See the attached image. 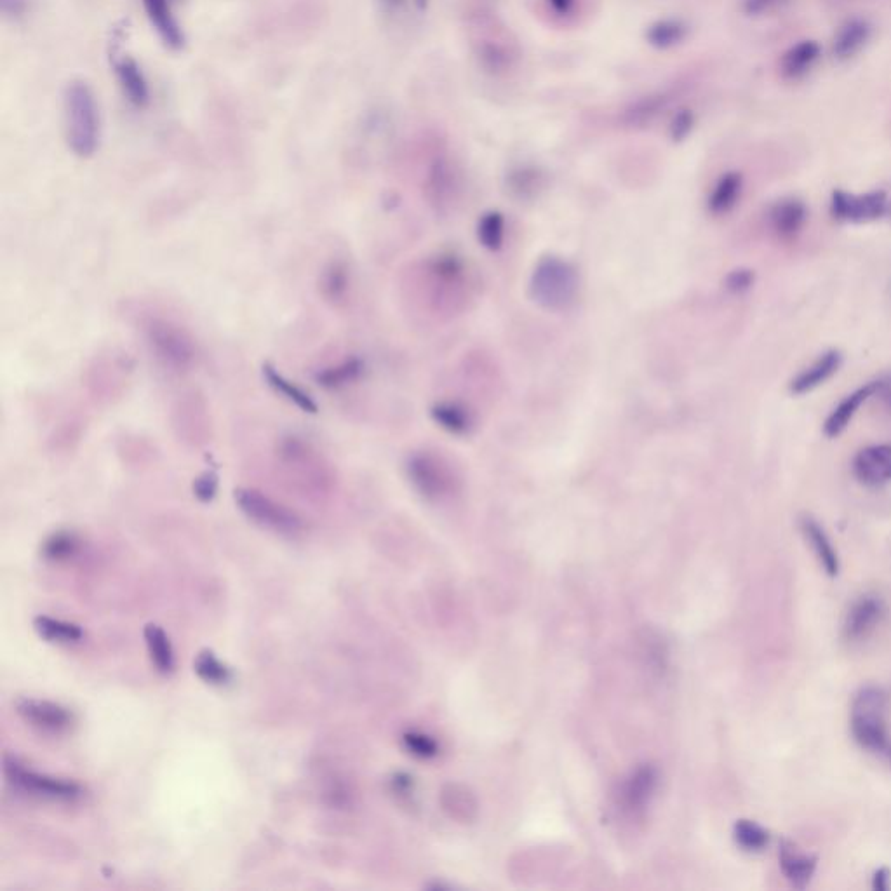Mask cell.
I'll return each mask as SVG.
<instances>
[{
	"label": "cell",
	"mask_w": 891,
	"mask_h": 891,
	"mask_svg": "<svg viewBox=\"0 0 891 891\" xmlns=\"http://www.w3.org/2000/svg\"><path fill=\"white\" fill-rule=\"evenodd\" d=\"M114 67L119 84L124 94L128 96V100L136 107H145L150 100V91L140 65L131 58H121L115 60Z\"/></svg>",
	"instance_id": "20"
},
{
	"label": "cell",
	"mask_w": 891,
	"mask_h": 891,
	"mask_svg": "<svg viewBox=\"0 0 891 891\" xmlns=\"http://www.w3.org/2000/svg\"><path fill=\"white\" fill-rule=\"evenodd\" d=\"M143 634H145V643H147L152 664L162 674L173 672V669H175V651H173L168 634L157 624H148Z\"/></svg>",
	"instance_id": "26"
},
{
	"label": "cell",
	"mask_w": 891,
	"mask_h": 891,
	"mask_svg": "<svg viewBox=\"0 0 891 891\" xmlns=\"http://www.w3.org/2000/svg\"><path fill=\"white\" fill-rule=\"evenodd\" d=\"M4 775L7 784L14 791L23 792L32 798L46 799V801H60V803H72L82 796L81 785L65 778L49 777L37 771L27 770L16 759L4 758Z\"/></svg>",
	"instance_id": "7"
},
{
	"label": "cell",
	"mask_w": 891,
	"mask_h": 891,
	"mask_svg": "<svg viewBox=\"0 0 891 891\" xmlns=\"http://www.w3.org/2000/svg\"><path fill=\"white\" fill-rule=\"evenodd\" d=\"M735 838L738 845L747 851H763L770 843L768 831L751 820H740L735 825Z\"/></svg>",
	"instance_id": "36"
},
{
	"label": "cell",
	"mask_w": 891,
	"mask_h": 891,
	"mask_svg": "<svg viewBox=\"0 0 891 891\" xmlns=\"http://www.w3.org/2000/svg\"><path fill=\"white\" fill-rule=\"evenodd\" d=\"M432 420L441 427L448 430L449 434L455 436H465L472 429V418H470L467 409L451 404V402H441L430 409Z\"/></svg>",
	"instance_id": "32"
},
{
	"label": "cell",
	"mask_w": 891,
	"mask_h": 891,
	"mask_svg": "<svg viewBox=\"0 0 891 891\" xmlns=\"http://www.w3.org/2000/svg\"><path fill=\"white\" fill-rule=\"evenodd\" d=\"M34 629L42 639L49 643L72 644L79 643L84 637V630L72 622H63L51 617H37L34 620Z\"/></svg>",
	"instance_id": "30"
},
{
	"label": "cell",
	"mask_w": 891,
	"mask_h": 891,
	"mask_svg": "<svg viewBox=\"0 0 891 891\" xmlns=\"http://www.w3.org/2000/svg\"><path fill=\"white\" fill-rule=\"evenodd\" d=\"M234 500L242 514L263 530L286 538H296L305 531V523L295 510L275 502L262 491L239 488L234 491Z\"/></svg>",
	"instance_id": "5"
},
{
	"label": "cell",
	"mask_w": 891,
	"mask_h": 891,
	"mask_svg": "<svg viewBox=\"0 0 891 891\" xmlns=\"http://www.w3.org/2000/svg\"><path fill=\"white\" fill-rule=\"evenodd\" d=\"M383 13L399 14L406 7V0H378Z\"/></svg>",
	"instance_id": "45"
},
{
	"label": "cell",
	"mask_w": 891,
	"mask_h": 891,
	"mask_svg": "<svg viewBox=\"0 0 891 891\" xmlns=\"http://www.w3.org/2000/svg\"><path fill=\"white\" fill-rule=\"evenodd\" d=\"M262 375L268 387L274 390L277 396H281L284 401L293 404L303 413H309V415L319 413V404L315 402L314 397L310 396L309 392H305L300 385L291 382L288 376L282 375L281 371H277V368H274L272 364H263Z\"/></svg>",
	"instance_id": "17"
},
{
	"label": "cell",
	"mask_w": 891,
	"mask_h": 891,
	"mask_svg": "<svg viewBox=\"0 0 891 891\" xmlns=\"http://www.w3.org/2000/svg\"><path fill=\"white\" fill-rule=\"evenodd\" d=\"M742 187H744V180L740 173L731 171V173L721 176L709 195V211L712 215L721 216L730 213L731 209L737 206L740 194H742Z\"/></svg>",
	"instance_id": "25"
},
{
	"label": "cell",
	"mask_w": 891,
	"mask_h": 891,
	"mask_svg": "<svg viewBox=\"0 0 891 891\" xmlns=\"http://www.w3.org/2000/svg\"><path fill=\"white\" fill-rule=\"evenodd\" d=\"M141 2L148 21L152 23L161 41L175 51L185 46V34L173 11L175 0H141Z\"/></svg>",
	"instance_id": "13"
},
{
	"label": "cell",
	"mask_w": 891,
	"mask_h": 891,
	"mask_svg": "<svg viewBox=\"0 0 891 891\" xmlns=\"http://www.w3.org/2000/svg\"><path fill=\"white\" fill-rule=\"evenodd\" d=\"M194 670L204 683L222 686L232 681V670L222 664L213 651H201L195 658Z\"/></svg>",
	"instance_id": "34"
},
{
	"label": "cell",
	"mask_w": 891,
	"mask_h": 891,
	"mask_svg": "<svg viewBox=\"0 0 891 891\" xmlns=\"http://www.w3.org/2000/svg\"><path fill=\"white\" fill-rule=\"evenodd\" d=\"M886 202L885 192L853 195L838 190L832 195V215L843 222H874L885 215Z\"/></svg>",
	"instance_id": "10"
},
{
	"label": "cell",
	"mask_w": 891,
	"mask_h": 891,
	"mask_svg": "<svg viewBox=\"0 0 891 891\" xmlns=\"http://www.w3.org/2000/svg\"><path fill=\"white\" fill-rule=\"evenodd\" d=\"M364 373V361L359 357H349L343 361L319 369L315 373L314 380L322 389L338 390L347 387L350 383L357 382Z\"/></svg>",
	"instance_id": "24"
},
{
	"label": "cell",
	"mask_w": 891,
	"mask_h": 891,
	"mask_svg": "<svg viewBox=\"0 0 891 891\" xmlns=\"http://www.w3.org/2000/svg\"><path fill=\"white\" fill-rule=\"evenodd\" d=\"M806 206L798 199H785L771 209V227L782 239H792L806 223Z\"/></svg>",
	"instance_id": "22"
},
{
	"label": "cell",
	"mask_w": 891,
	"mask_h": 891,
	"mask_svg": "<svg viewBox=\"0 0 891 891\" xmlns=\"http://www.w3.org/2000/svg\"><path fill=\"white\" fill-rule=\"evenodd\" d=\"M669 107V96L664 93L648 94L634 101L624 114V122L630 128H644L657 119Z\"/></svg>",
	"instance_id": "27"
},
{
	"label": "cell",
	"mask_w": 891,
	"mask_h": 891,
	"mask_svg": "<svg viewBox=\"0 0 891 891\" xmlns=\"http://www.w3.org/2000/svg\"><path fill=\"white\" fill-rule=\"evenodd\" d=\"M418 11H425L429 7L430 0H413Z\"/></svg>",
	"instance_id": "47"
},
{
	"label": "cell",
	"mask_w": 891,
	"mask_h": 891,
	"mask_svg": "<svg viewBox=\"0 0 891 891\" xmlns=\"http://www.w3.org/2000/svg\"><path fill=\"white\" fill-rule=\"evenodd\" d=\"M65 126L68 147L81 159L96 154L100 147V110L86 82H72L65 91Z\"/></svg>",
	"instance_id": "1"
},
{
	"label": "cell",
	"mask_w": 891,
	"mask_h": 891,
	"mask_svg": "<svg viewBox=\"0 0 891 891\" xmlns=\"http://www.w3.org/2000/svg\"><path fill=\"white\" fill-rule=\"evenodd\" d=\"M841 364H843V354L839 350H827L792 380L789 389L794 396H804L836 375Z\"/></svg>",
	"instance_id": "15"
},
{
	"label": "cell",
	"mask_w": 891,
	"mask_h": 891,
	"mask_svg": "<svg viewBox=\"0 0 891 891\" xmlns=\"http://www.w3.org/2000/svg\"><path fill=\"white\" fill-rule=\"evenodd\" d=\"M801 531H803L806 542L810 543V547L815 552L818 563L824 568L825 573L829 577H836L839 573L838 552L832 547L831 540L824 528L813 517H804L801 521Z\"/></svg>",
	"instance_id": "19"
},
{
	"label": "cell",
	"mask_w": 891,
	"mask_h": 891,
	"mask_svg": "<svg viewBox=\"0 0 891 891\" xmlns=\"http://www.w3.org/2000/svg\"><path fill=\"white\" fill-rule=\"evenodd\" d=\"M557 14H570L575 7V0H547Z\"/></svg>",
	"instance_id": "46"
},
{
	"label": "cell",
	"mask_w": 891,
	"mask_h": 891,
	"mask_svg": "<svg viewBox=\"0 0 891 891\" xmlns=\"http://www.w3.org/2000/svg\"><path fill=\"white\" fill-rule=\"evenodd\" d=\"M477 239L490 251L502 249L505 241V218L500 211H488L477 223Z\"/></svg>",
	"instance_id": "33"
},
{
	"label": "cell",
	"mask_w": 891,
	"mask_h": 891,
	"mask_svg": "<svg viewBox=\"0 0 891 891\" xmlns=\"http://www.w3.org/2000/svg\"><path fill=\"white\" fill-rule=\"evenodd\" d=\"M542 181L543 176L540 169L528 168V166L514 169V171H510L509 175L510 190L519 197L536 194V190L542 187Z\"/></svg>",
	"instance_id": "37"
},
{
	"label": "cell",
	"mask_w": 891,
	"mask_h": 891,
	"mask_svg": "<svg viewBox=\"0 0 891 891\" xmlns=\"http://www.w3.org/2000/svg\"><path fill=\"white\" fill-rule=\"evenodd\" d=\"M406 470L411 484L427 498H439L451 490L448 467L429 451L409 455Z\"/></svg>",
	"instance_id": "8"
},
{
	"label": "cell",
	"mask_w": 891,
	"mask_h": 891,
	"mask_svg": "<svg viewBox=\"0 0 891 891\" xmlns=\"http://www.w3.org/2000/svg\"><path fill=\"white\" fill-rule=\"evenodd\" d=\"M688 37V25L681 20L665 18L651 23L646 30V41L657 49H670L681 44Z\"/></svg>",
	"instance_id": "29"
},
{
	"label": "cell",
	"mask_w": 891,
	"mask_h": 891,
	"mask_svg": "<svg viewBox=\"0 0 891 891\" xmlns=\"http://www.w3.org/2000/svg\"><path fill=\"white\" fill-rule=\"evenodd\" d=\"M883 615H885V606L879 597H860L846 615L845 627H843L846 639L848 641L865 639L872 630L878 627Z\"/></svg>",
	"instance_id": "12"
},
{
	"label": "cell",
	"mask_w": 891,
	"mask_h": 891,
	"mask_svg": "<svg viewBox=\"0 0 891 891\" xmlns=\"http://www.w3.org/2000/svg\"><path fill=\"white\" fill-rule=\"evenodd\" d=\"M16 712L32 728L49 735L67 733L75 723L74 714L67 707L39 698H20L16 702Z\"/></svg>",
	"instance_id": "9"
},
{
	"label": "cell",
	"mask_w": 891,
	"mask_h": 891,
	"mask_svg": "<svg viewBox=\"0 0 891 891\" xmlns=\"http://www.w3.org/2000/svg\"><path fill=\"white\" fill-rule=\"evenodd\" d=\"M785 2L787 0H745L744 9L745 13L756 16V14L770 13Z\"/></svg>",
	"instance_id": "41"
},
{
	"label": "cell",
	"mask_w": 891,
	"mask_h": 891,
	"mask_svg": "<svg viewBox=\"0 0 891 891\" xmlns=\"http://www.w3.org/2000/svg\"><path fill=\"white\" fill-rule=\"evenodd\" d=\"M778 860H780L782 874L794 888L804 890L806 886L810 885L811 878L817 871L818 858L815 855L803 853L794 843L784 839L780 843Z\"/></svg>",
	"instance_id": "14"
},
{
	"label": "cell",
	"mask_w": 891,
	"mask_h": 891,
	"mask_svg": "<svg viewBox=\"0 0 891 891\" xmlns=\"http://www.w3.org/2000/svg\"><path fill=\"white\" fill-rule=\"evenodd\" d=\"M195 396H188V399L180 401V406L175 409L178 415L176 429L180 432V437H185V441H192L194 444L206 443L208 439V415H206V406L204 402Z\"/></svg>",
	"instance_id": "16"
},
{
	"label": "cell",
	"mask_w": 891,
	"mask_h": 891,
	"mask_svg": "<svg viewBox=\"0 0 891 891\" xmlns=\"http://www.w3.org/2000/svg\"><path fill=\"white\" fill-rule=\"evenodd\" d=\"M275 460L298 483L321 490H326L331 483V469L326 458L303 437L295 434L281 437L275 448Z\"/></svg>",
	"instance_id": "6"
},
{
	"label": "cell",
	"mask_w": 891,
	"mask_h": 891,
	"mask_svg": "<svg viewBox=\"0 0 891 891\" xmlns=\"http://www.w3.org/2000/svg\"><path fill=\"white\" fill-rule=\"evenodd\" d=\"M853 472L865 486H883L891 481V444L862 449L853 460Z\"/></svg>",
	"instance_id": "11"
},
{
	"label": "cell",
	"mask_w": 891,
	"mask_h": 891,
	"mask_svg": "<svg viewBox=\"0 0 891 891\" xmlns=\"http://www.w3.org/2000/svg\"><path fill=\"white\" fill-rule=\"evenodd\" d=\"M530 293L543 309H568L577 300V268L559 256H543L531 275Z\"/></svg>",
	"instance_id": "3"
},
{
	"label": "cell",
	"mask_w": 891,
	"mask_h": 891,
	"mask_svg": "<svg viewBox=\"0 0 891 891\" xmlns=\"http://www.w3.org/2000/svg\"><path fill=\"white\" fill-rule=\"evenodd\" d=\"M0 4H2V11L6 16H21V14L27 11L28 2L27 0H0Z\"/></svg>",
	"instance_id": "43"
},
{
	"label": "cell",
	"mask_w": 891,
	"mask_h": 891,
	"mask_svg": "<svg viewBox=\"0 0 891 891\" xmlns=\"http://www.w3.org/2000/svg\"><path fill=\"white\" fill-rule=\"evenodd\" d=\"M869 39H871V25L867 21H848L846 25L839 28V32L836 34V39L832 44V54L838 60H850L864 49Z\"/></svg>",
	"instance_id": "23"
},
{
	"label": "cell",
	"mask_w": 891,
	"mask_h": 891,
	"mask_svg": "<svg viewBox=\"0 0 891 891\" xmlns=\"http://www.w3.org/2000/svg\"><path fill=\"white\" fill-rule=\"evenodd\" d=\"M141 333L150 354L157 362L175 373H185L197 361V345L187 329L164 317H147L141 322Z\"/></svg>",
	"instance_id": "2"
},
{
	"label": "cell",
	"mask_w": 891,
	"mask_h": 891,
	"mask_svg": "<svg viewBox=\"0 0 891 891\" xmlns=\"http://www.w3.org/2000/svg\"><path fill=\"white\" fill-rule=\"evenodd\" d=\"M451 188H453V171H451L448 159L437 157L430 166L429 178H427V190H429L432 204H436L437 208L446 206L449 197H451Z\"/></svg>",
	"instance_id": "31"
},
{
	"label": "cell",
	"mask_w": 891,
	"mask_h": 891,
	"mask_svg": "<svg viewBox=\"0 0 891 891\" xmlns=\"http://www.w3.org/2000/svg\"><path fill=\"white\" fill-rule=\"evenodd\" d=\"M756 281V275L751 268H737L726 277V289L735 295H742L745 291L752 288V284Z\"/></svg>",
	"instance_id": "39"
},
{
	"label": "cell",
	"mask_w": 891,
	"mask_h": 891,
	"mask_svg": "<svg viewBox=\"0 0 891 891\" xmlns=\"http://www.w3.org/2000/svg\"><path fill=\"white\" fill-rule=\"evenodd\" d=\"M890 883L891 871L890 869H886V867H881V869L874 874V878H872V888L876 891H888Z\"/></svg>",
	"instance_id": "44"
},
{
	"label": "cell",
	"mask_w": 891,
	"mask_h": 891,
	"mask_svg": "<svg viewBox=\"0 0 891 891\" xmlns=\"http://www.w3.org/2000/svg\"><path fill=\"white\" fill-rule=\"evenodd\" d=\"M820 58V47L817 42L803 41L792 46L782 58V72L789 79H799L810 72L811 67Z\"/></svg>",
	"instance_id": "28"
},
{
	"label": "cell",
	"mask_w": 891,
	"mask_h": 891,
	"mask_svg": "<svg viewBox=\"0 0 891 891\" xmlns=\"http://www.w3.org/2000/svg\"><path fill=\"white\" fill-rule=\"evenodd\" d=\"M874 396H878L881 404H883L888 411H891V373L876 380V392H874Z\"/></svg>",
	"instance_id": "42"
},
{
	"label": "cell",
	"mask_w": 891,
	"mask_h": 891,
	"mask_svg": "<svg viewBox=\"0 0 891 891\" xmlns=\"http://www.w3.org/2000/svg\"><path fill=\"white\" fill-rule=\"evenodd\" d=\"M888 698L879 688H864L851 705V733L862 749L869 752H890L886 728Z\"/></svg>",
	"instance_id": "4"
},
{
	"label": "cell",
	"mask_w": 891,
	"mask_h": 891,
	"mask_svg": "<svg viewBox=\"0 0 891 891\" xmlns=\"http://www.w3.org/2000/svg\"><path fill=\"white\" fill-rule=\"evenodd\" d=\"M876 392V382H869L858 387L855 392H851L848 396L839 402L834 408L831 415L825 420L824 432L827 437H838L845 432L846 427L850 425L853 416L857 415L858 408L864 404L867 399L874 397Z\"/></svg>",
	"instance_id": "18"
},
{
	"label": "cell",
	"mask_w": 891,
	"mask_h": 891,
	"mask_svg": "<svg viewBox=\"0 0 891 891\" xmlns=\"http://www.w3.org/2000/svg\"><path fill=\"white\" fill-rule=\"evenodd\" d=\"M350 268L347 263L342 260H335L322 268L321 277H319V293L326 302L333 305L347 300L350 293Z\"/></svg>",
	"instance_id": "21"
},
{
	"label": "cell",
	"mask_w": 891,
	"mask_h": 891,
	"mask_svg": "<svg viewBox=\"0 0 891 891\" xmlns=\"http://www.w3.org/2000/svg\"><path fill=\"white\" fill-rule=\"evenodd\" d=\"M695 126V115L691 110H679L670 122V138L674 141H683L690 136Z\"/></svg>",
	"instance_id": "38"
},
{
	"label": "cell",
	"mask_w": 891,
	"mask_h": 891,
	"mask_svg": "<svg viewBox=\"0 0 891 891\" xmlns=\"http://www.w3.org/2000/svg\"><path fill=\"white\" fill-rule=\"evenodd\" d=\"M79 547H81V540L77 538L75 533L58 531V533L49 536L46 542H44L42 554L47 559H51V561H67V559L77 554Z\"/></svg>",
	"instance_id": "35"
},
{
	"label": "cell",
	"mask_w": 891,
	"mask_h": 891,
	"mask_svg": "<svg viewBox=\"0 0 891 891\" xmlns=\"http://www.w3.org/2000/svg\"><path fill=\"white\" fill-rule=\"evenodd\" d=\"M218 491V476L215 472H204L194 481V495L201 502H211Z\"/></svg>",
	"instance_id": "40"
}]
</instances>
